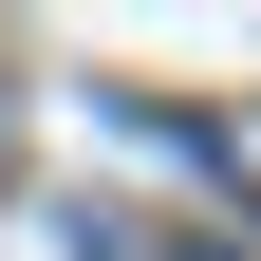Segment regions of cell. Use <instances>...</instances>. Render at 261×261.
<instances>
[]
</instances>
